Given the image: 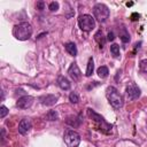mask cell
Wrapping results in <instances>:
<instances>
[{
  "label": "cell",
  "instance_id": "cell-1",
  "mask_svg": "<svg viewBox=\"0 0 147 147\" xmlns=\"http://www.w3.org/2000/svg\"><path fill=\"white\" fill-rule=\"evenodd\" d=\"M13 34L17 40H28L32 34V26L28 22H21L14 26Z\"/></svg>",
  "mask_w": 147,
  "mask_h": 147
},
{
  "label": "cell",
  "instance_id": "cell-2",
  "mask_svg": "<svg viewBox=\"0 0 147 147\" xmlns=\"http://www.w3.org/2000/svg\"><path fill=\"white\" fill-rule=\"evenodd\" d=\"M106 96L109 101V103L115 108V109H119L123 107V96L122 94L117 91L116 87L114 86H108L107 90H106Z\"/></svg>",
  "mask_w": 147,
  "mask_h": 147
},
{
  "label": "cell",
  "instance_id": "cell-3",
  "mask_svg": "<svg viewBox=\"0 0 147 147\" xmlns=\"http://www.w3.org/2000/svg\"><path fill=\"white\" fill-rule=\"evenodd\" d=\"M78 25L83 31L90 32L95 28V18L92 17V15L83 14L78 17Z\"/></svg>",
  "mask_w": 147,
  "mask_h": 147
},
{
  "label": "cell",
  "instance_id": "cell-4",
  "mask_svg": "<svg viewBox=\"0 0 147 147\" xmlns=\"http://www.w3.org/2000/svg\"><path fill=\"white\" fill-rule=\"evenodd\" d=\"M93 14H94V18L96 21H99L100 23H103L109 17L110 11H109V8L105 3H96L93 7Z\"/></svg>",
  "mask_w": 147,
  "mask_h": 147
},
{
  "label": "cell",
  "instance_id": "cell-5",
  "mask_svg": "<svg viewBox=\"0 0 147 147\" xmlns=\"http://www.w3.org/2000/svg\"><path fill=\"white\" fill-rule=\"evenodd\" d=\"M63 139H64V142L68 147H77L80 142V136L78 132L71 130V129H68L65 130L64 134H63Z\"/></svg>",
  "mask_w": 147,
  "mask_h": 147
},
{
  "label": "cell",
  "instance_id": "cell-6",
  "mask_svg": "<svg viewBox=\"0 0 147 147\" xmlns=\"http://www.w3.org/2000/svg\"><path fill=\"white\" fill-rule=\"evenodd\" d=\"M87 114H88V116L95 122V123H98L99 125H100V129L101 130H106V132H109L110 130H111V125L110 124H108L106 121H105V118L101 116V115H99V114H96L94 110H92L91 108H88L87 109Z\"/></svg>",
  "mask_w": 147,
  "mask_h": 147
},
{
  "label": "cell",
  "instance_id": "cell-7",
  "mask_svg": "<svg viewBox=\"0 0 147 147\" xmlns=\"http://www.w3.org/2000/svg\"><path fill=\"white\" fill-rule=\"evenodd\" d=\"M140 94H141L140 88H139L134 83H132V84H130V85L126 86V95H127V98H129L130 100H136V99H138V98L140 96Z\"/></svg>",
  "mask_w": 147,
  "mask_h": 147
},
{
  "label": "cell",
  "instance_id": "cell-8",
  "mask_svg": "<svg viewBox=\"0 0 147 147\" xmlns=\"http://www.w3.org/2000/svg\"><path fill=\"white\" fill-rule=\"evenodd\" d=\"M32 103H33V98L31 95H23L17 100L16 106L21 109H28L32 106Z\"/></svg>",
  "mask_w": 147,
  "mask_h": 147
},
{
  "label": "cell",
  "instance_id": "cell-9",
  "mask_svg": "<svg viewBox=\"0 0 147 147\" xmlns=\"http://www.w3.org/2000/svg\"><path fill=\"white\" fill-rule=\"evenodd\" d=\"M68 74H69V77L74 80V82H79L80 77H82V72L77 65V63H71V65L69 67L68 69Z\"/></svg>",
  "mask_w": 147,
  "mask_h": 147
},
{
  "label": "cell",
  "instance_id": "cell-10",
  "mask_svg": "<svg viewBox=\"0 0 147 147\" xmlns=\"http://www.w3.org/2000/svg\"><path fill=\"white\" fill-rule=\"evenodd\" d=\"M39 100H40V102H41L44 106L51 107V106H54V105L57 102L59 95H56V94H46V95L40 96Z\"/></svg>",
  "mask_w": 147,
  "mask_h": 147
},
{
  "label": "cell",
  "instance_id": "cell-11",
  "mask_svg": "<svg viewBox=\"0 0 147 147\" xmlns=\"http://www.w3.org/2000/svg\"><path fill=\"white\" fill-rule=\"evenodd\" d=\"M31 127H32V123H31V121L29 118H23L18 123V132L21 134H23V136L26 134L31 130Z\"/></svg>",
  "mask_w": 147,
  "mask_h": 147
},
{
  "label": "cell",
  "instance_id": "cell-12",
  "mask_svg": "<svg viewBox=\"0 0 147 147\" xmlns=\"http://www.w3.org/2000/svg\"><path fill=\"white\" fill-rule=\"evenodd\" d=\"M57 85H59V87L61 90H64V91L69 90L70 86H71L69 79L67 77H64V76H59V78H57Z\"/></svg>",
  "mask_w": 147,
  "mask_h": 147
},
{
  "label": "cell",
  "instance_id": "cell-13",
  "mask_svg": "<svg viewBox=\"0 0 147 147\" xmlns=\"http://www.w3.org/2000/svg\"><path fill=\"white\" fill-rule=\"evenodd\" d=\"M65 51L71 55V56H76L77 55V47L74 42H67L65 45Z\"/></svg>",
  "mask_w": 147,
  "mask_h": 147
},
{
  "label": "cell",
  "instance_id": "cell-14",
  "mask_svg": "<svg viewBox=\"0 0 147 147\" xmlns=\"http://www.w3.org/2000/svg\"><path fill=\"white\" fill-rule=\"evenodd\" d=\"M94 38H95V40L98 41L99 47H100V48H102V47H103V45H105V42H106V40H107V39H105V38H103L102 31H101V30H99V31L94 34Z\"/></svg>",
  "mask_w": 147,
  "mask_h": 147
},
{
  "label": "cell",
  "instance_id": "cell-15",
  "mask_svg": "<svg viewBox=\"0 0 147 147\" xmlns=\"http://www.w3.org/2000/svg\"><path fill=\"white\" fill-rule=\"evenodd\" d=\"M96 74H98V76L100 78H106L108 76V74H109V70H108V68L106 65H101V67L98 68Z\"/></svg>",
  "mask_w": 147,
  "mask_h": 147
},
{
  "label": "cell",
  "instance_id": "cell-16",
  "mask_svg": "<svg viewBox=\"0 0 147 147\" xmlns=\"http://www.w3.org/2000/svg\"><path fill=\"white\" fill-rule=\"evenodd\" d=\"M93 70H94V61L92 57L88 59V62H87V68H86V76L90 77L92 74H93Z\"/></svg>",
  "mask_w": 147,
  "mask_h": 147
},
{
  "label": "cell",
  "instance_id": "cell-17",
  "mask_svg": "<svg viewBox=\"0 0 147 147\" xmlns=\"http://www.w3.org/2000/svg\"><path fill=\"white\" fill-rule=\"evenodd\" d=\"M45 118H46L47 121H56V119L59 118V114H57L55 110H49V111L46 114Z\"/></svg>",
  "mask_w": 147,
  "mask_h": 147
},
{
  "label": "cell",
  "instance_id": "cell-18",
  "mask_svg": "<svg viewBox=\"0 0 147 147\" xmlns=\"http://www.w3.org/2000/svg\"><path fill=\"white\" fill-rule=\"evenodd\" d=\"M110 52H111V54H113L114 57H118L119 56V46L117 44L110 45Z\"/></svg>",
  "mask_w": 147,
  "mask_h": 147
},
{
  "label": "cell",
  "instance_id": "cell-19",
  "mask_svg": "<svg viewBox=\"0 0 147 147\" xmlns=\"http://www.w3.org/2000/svg\"><path fill=\"white\" fill-rule=\"evenodd\" d=\"M69 100H70V102L71 103H78L79 102V95L76 93V92H71L70 94H69Z\"/></svg>",
  "mask_w": 147,
  "mask_h": 147
},
{
  "label": "cell",
  "instance_id": "cell-20",
  "mask_svg": "<svg viewBox=\"0 0 147 147\" xmlns=\"http://www.w3.org/2000/svg\"><path fill=\"white\" fill-rule=\"evenodd\" d=\"M139 65H140V70H141L142 72L147 74V59L141 60L140 63H139Z\"/></svg>",
  "mask_w": 147,
  "mask_h": 147
},
{
  "label": "cell",
  "instance_id": "cell-21",
  "mask_svg": "<svg viewBox=\"0 0 147 147\" xmlns=\"http://www.w3.org/2000/svg\"><path fill=\"white\" fill-rule=\"evenodd\" d=\"M48 9H49L51 11H56V10L59 9V2H56V1L51 2V3L48 5Z\"/></svg>",
  "mask_w": 147,
  "mask_h": 147
},
{
  "label": "cell",
  "instance_id": "cell-22",
  "mask_svg": "<svg viewBox=\"0 0 147 147\" xmlns=\"http://www.w3.org/2000/svg\"><path fill=\"white\" fill-rule=\"evenodd\" d=\"M8 111H9V110H8V108H7L6 106H1V107H0V118H3V117L8 114Z\"/></svg>",
  "mask_w": 147,
  "mask_h": 147
},
{
  "label": "cell",
  "instance_id": "cell-23",
  "mask_svg": "<svg viewBox=\"0 0 147 147\" xmlns=\"http://www.w3.org/2000/svg\"><path fill=\"white\" fill-rule=\"evenodd\" d=\"M36 8H37L38 10H44V9H45V2H44V1H38V2L36 3Z\"/></svg>",
  "mask_w": 147,
  "mask_h": 147
},
{
  "label": "cell",
  "instance_id": "cell-24",
  "mask_svg": "<svg viewBox=\"0 0 147 147\" xmlns=\"http://www.w3.org/2000/svg\"><path fill=\"white\" fill-rule=\"evenodd\" d=\"M115 39V36H114V32H109L108 34H107V40L108 41H113Z\"/></svg>",
  "mask_w": 147,
  "mask_h": 147
},
{
  "label": "cell",
  "instance_id": "cell-25",
  "mask_svg": "<svg viewBox=\"0 0 147 147\" xmlns=\"http://www.w3.org/2000/svg\"><path fill=\"white\" fill-rule=\"evenodd\" d=\"M126 6H127V7H129V6H132V2H127Z\"/></svg>",
  "mask_w": 147,
  "mask_h": 147
}]
</instances>
